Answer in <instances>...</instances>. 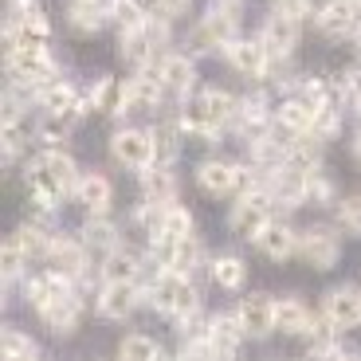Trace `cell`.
I'll return each instance as SVG.
<instances>
[{"label":"cell","instance_id":"cell-28","mask_svg":"<svg viewBox=\"0 0 361 361\" xmlns=\"http://www.w3.org/2000/svg\"><path fill=\"white\" fill-rule=\"evenodd\" d=\"M67 24H71L75 36H94L106 24V8L99 0H71L67 4Z\"/></svg>","mask_w":361,"mask_h":361},{"label":"cell","instance_id":"cell-32","mask_svg":"<svg viewBox=\"0 0 361 361\" xmlns=\"http://www.w3.org/2000/svg\"><path fill=\"white\" fill-rule=\"evenodd\" d=\"M149 235H169V240L192 235V212L185 204H177V200H169V204H161V220H157V228Z\"/></svg>","mask_w":361,"mask_h":361},{"label":"cell","instance_id":"cell-23","mask_svg":"<svg viewBox=\"0 0 361 361\" xmlns=\"http://www.w3.org/2000/svg\"><path fill=\"white\" fill-rule=\"evenodd\" d=\"M197 185L208 197H228V192H235V161H216V157L200 161L197 165Z\"/></svg>","mask_w":361,"mask_h":361},{"label":"cell","instance_id":"cell-49","mask_svg":"<svg viewBox=\"0 0 361 361\" xmlns=\"http://www.w3.org/2000/svg\"><path fill=\"white\" fill-rule=\"evenodd\" d=\"M353 157H357V165H361V134L353 137Z\"/></svg>","mask_w":361,"mask_h":361},{"label":"cell","instance_id":"cell-34","mask_svg":"<svg viewBox=\"0 0 361 361\" xmlns=\"http://www.w3.org/2000/svg\"><path fill=\"white\" fill-rule=\"evenodd\" d=\"M0 353H4L8 361H32V357H39V345L32 342L24 330H12L8 326V330L0 334Z\"/></svg>","mask_w":361,"mask_h":361},{"label":"cell","instance_id":"cell-27","mask_svg":"<svg viewBox=\"0 0 361 361\" xmlns=\"http://www.w3.org/2000/svg\"><path fill=\"white\" fill-rule=\"evenodd\" d=\"M82 240H87L90 252H114L122 244V232H118V224L106 212H90L87 224H82Z\"/></svg>","mask_w":361,"mask_h":361},{"label":"cell","instance_id":"cell-39","mask_svg":"<svg viewBox=\"0 0 361 361\" xmlns=\"http://www.w3.org/2000/svg\"><path fill=\"white\" fill-rule=\"evenodd\" d=\"M39 220H44V216H39ZM39 220H27V224L16 228V235H20V244L27 247V255H47V244H51V232H47Z\"/></svg>","mask_w":361,"mask_h":361},{"label":"cell","instance_id":"cell-48","mask_svg":"<svg viewBox=\"0 0 361 361\" xmlns=\"http://www.w3.org/2000/svg\"><path fill=\"white\" fill-rule=\"evenodd\" d=\"M189 8H192V0H154V8L149 12H161V16L177 20V16H185Z\"/></svg>","mask_w":361,"mask_h":361},{"label":"cell","instance_id":"cell-22","mask_svg":"<svg viewBox=\"0 0 361 361\" xmlns=\"http://www.w3.org/2000/svg\"><path fill=\"white\" fill-rule=\"evenodd\" d=\"M142 271H145L142 255H137L134 247L118 244L114 252H106V263H102V279H106V283H137V279H142Z\"/></svg>","mask_w":361,"mask_h":361},{"label":"cell","instance_id":"cell-5","mask_svg":"<svg viewBox=\"0 0 361 361\" xmlns=\"http://www.w3.org/2000/svg\"><path fill=\"white\" fill-rule=\"evenodd\" d=\"M298 255L302 263L314 271H330L338 259H342V240H338L334 228H307V232H298Z\"/></svg>","mask_w":361,"mask_h":361},{"label":"cell","instance_id":"cell-42","mask_svg":"<svg viewBox=\"0 0 361 361\" xmlns=\"http://www.w3.org/2000/svg\"><path fill=\"white\" fill-rule=\"evenodd\" d=\"M298 94H302L310 106H326V102H334V90H330V82L318 79V75H307V79L298 82Z\"/></svg>","mask_w":361,"mask_h":361},{"label":"cell","instance_id":"cell-41","mask_svg":"<svg viewBox=\"0 0 361 361\" xmlns=\"http://www.w3.org/2000/svg\"><path fill=\"white\" fill-rule=\"evenodd\" d=\"M342 130V114H338L334 102H326V106H314V126H310V134L322 137V142H330V137Z\"/></svg>","mask_w":361,"mask_h":361},{"label":"cell","instance_id":"cell-51","mask_svg":"<svg viewBox=\"0 0 361 361\" xmlns=\"http://www.w3.org/2000/svg\"><path fill=\"white\" fill-rule=\"evenodd\" d=\"M357 118H361V102H357Z\"/></svg>","mask_w":361,"mask_h":361},{"label":"cell","instance_id":"cell-16","mask_svg":"<svg viewBox=\"0 0 361 361\" xmlns=\"http://www.w3.org/2000/svg\"><path fill=\"white\" fill-rule=\"evenodd\" d=\"M165 99V82L157 79V71H137L134 79H126V114L134 110H149L154 114Z\"/></svg>","mask_w":361,"mask_h":361},{"label":"cell","instance_id":"cell-17","mask_svg":"<svg viewBox=\"0 0 361 361\" xmlns=\"http://www.w3.org/2000/svg\"><path fill=\"white\" fill-rule=\"evenodd\" d=\"M255 247L267 259H290V255H298V232L287 220H267V228L255 235Z\"/></svg>","mask_w":361,"mask_h":361},{"label":"cell","instance_id":"cell-6","mask_svg":"<svg viewBox=\"0 0 361 361\" xmlns=\"http://www.w3.org/2000/svg\"><path fill=\"white\" fill-rule=\"evenodd\" d=\"M314 27L330 39H342L361 27V0H326L314 8Z\"/></svg>","mask_w":361,"mask_h":361},{"label":"cell","instance_id":"cell-2","mask_svg":"<svg viewBox=\"0 0 361 361\" xmlns=\"http://www.w3.org/2000/svg\"><path fill=\"white\" fill-rule=\"evenodd\" d=\"M235 36H240V4L216 0L192 27V47L197 51H224Z\"/></svg>","mask_w":361,"mask_h":361},{"label":"cell","instance_id":"cell-13","mask_svg":"<svg viewBox=\"0 0 361 361\" xmlns=\"http://www.w3.org/2000/svg\"><path fill=\"white\" fill-rule=\"evenodd\" d=\"M322 314L334 330H353L361 322V290L357 287H334L322 298Z\"/></svg>","mask_w":361,"mask_h":361},{"label":"cell","instance_id":"cell-20","mask_svg":"<svg viewBox=\"0 0 361 361\" xmlns=\"http://www.w3.org/2000/svg\"><path fill=\"white\" fill-rule=\"evenodd\" d=\"M47 44H51V24H47L44 12L27 16L16 27H4V55L16 51V47H47Z\"/></svg>","mask_w":361,"mask_h":361},{"label":"cell","instance_id":"cell-36","mask_svg":"<svg viewBox=\"0 0 361 361\" xmlns=\"http://www.w3.org/2000/svg\"><path fill=\"white\" fill-rule=\"evenodd\" d=\"M307 204H314V208H326V204H338L334 180L326 177L322 169H310V173H307Z\"/></svg>","mask_w":361,"mask_h":361},{"label":"cell","instance_id":"cell-37","mask_svg":"<svg viewBox=\"0 0 361 361\" xmlns=\"http://www.w3.org/2000/svg\"><path fill=\"white\" fill-rule=\"evenodd\" d=\"M180 137H185V130H180V122H161V126H154V142H157V161L169 165L173 157H177L180 149Z\"/></svg>","mask_w":361,"mask_h":361},{"label":"cell","instance_id":"cell-24","mask_svg":"<svg viewBox=\"0 0 361 361\" xmlns=\"http://www.w3.org/2000/svg\"><path fill=\"white\" fill-rule=\"evenodd\" d=\"M142 197L154 200V204H169V200H177V173L169 169V165H145L142 169Z\"/></svg>","mask_w":361,"mask_h":361},{"label":"cell","instance_id":"cell-15","mask_svg":"<svg viewBox=\"0 0 361 361\" xmlns=\"http://www.w3.org/2000/svg\"><path fill=\"white\" fill-rule=\"evenodd\" d=\"M154 71H157V79L165 82V90L177 94V99H189L192 87H197V67H192L189 55H161Z\"/></svg>","mask_w":361,"mask_h":361},{"label":"cell","instance_id":"cell-9","mask_svg":"<svg viewBox=\"0 0 361 361\" xmlns=\"http://www.w3.org/2000/svg\"><path fill=\"white\" fill-rule=\"evenodd\" d=\"M142 302H145V290L137 287V283H106V287L99 290V298H94L99 314L110 318V322L130 318L137 307H142Z\"/></svg>","mask_w":361,"mask_h":361},{"label":"cell","instance_id":"cell-26","mask_svg":"<svg viewBox=\"0 0 361 361\" xmlns=\"http://www.w3.org/2000/svg\"><path fill=\"white\" fill-rule=\"evenodd\" d=\"M87 102H90V110H99V114H126V82L106 75V79H99L90 87Z\"/></svg>","mask_w":361,"mask_h":361},{"label":"cell","instance_id":"cell-40","mask_svg":"<svg viewBox=\"0 0 361 361\" xmlns=\"http://www.w3.org/2000/svg\"><path fill=\"white\" fill-rule=\"evenodd\" d=\"M27 259H32V255H27V247L20 244V235L12 232L8 240H4V259H0V271H4V279H16L20 271L27 267Z\"/></svg>","mask_w":361,"mask_h":361},{"label":"cell","instance_id":"cell-21","mask_svg":"<svg viewBox=\"0 0 361 361\" xmlns=\"http://www.w3.org/2000/svg\"><path fill=\"white\" fill-rule=\"evenodd\" d=\"M75 200H79L87 212H106L110 200H114V185H110L106 173L90 169V173H82L79 185H75Z\"/></svg>","mask_w":361,"mask_h":361},{"label":"cell","instance_id":"cell-33","mask_svg":"<svg viewBox=\"0 0 361 361\" xmlns=\"http://www.w3.org/2000/svg\"><path fill=\"white\" fill-rule=\"evenodd\" d=\"M44 165L51 169V177L59 180L67 192H75V185H79L82 173H79V165H75L71 154H63V149H47V154H44Z\"/></svg>","mask_w":361,"mask_h":361},{"label":"cell","instance_id":"cell-3","mask_svg":"<svg viewBox=\"0 0 361 361\" xmlns=\"http://www.w3.org/2000/svg\"><path fill=\"white\" fill-rule=\"evenodd\" d=\"M271 204H275V197H271L267 185H255V189L240 192V200L232 204V216H228V228L240 240H255L271 220Z\"/></svg>","mask_w":361,"mask_h":361},{"label":"cell","instance_id":"cell-12","mask_svg":"<svg viewBox=\"0 0 361 361\" xmlns=\"http://www.w3.org/2000/svg\"><path fill=\"white\" fill-rule=\"evenodd\" d=\"M87 252H90L87 240H75V235H51L44 259L51 263L55 271L71 275V279H82V275H87Z\"/></svg>","mask_w":361,"mask_h":361},{"label":"cell","instance_id":"cell-31","mask_svg":"<svg viewBox=\"0 0 361 361\" xmlns=\"http://www.w3.org/2000/svg\"><path fill=\"white\" fill-rule=\"evenodd\" d=\"M208 275H212V283L224 290H240L247 279V263L240 259V255H216V259L208 263Z\"/></svg>","mask_w":361,"mask_h":361},{"label":"cell","instance_id":"cell-50","mask_svg":"<svg viewBox=\"0 0 361 361\" xmlns=\"http://www.w3.org/2000/svg\"><path fill=\"white\" fill-rule=\"evenodd\" d=\"M353 47H357V55H361V27L353 32Z\"/></svg>","mask_w":361,"mask_h":361},{"label":"cell","instance_id":"cell-11","mask_svg":"<svg viewBox=\"0 0 361 361\" xmlns=\"http://www.w3.org/2000/svg\"><path fill=\"white\" fill-rule=\"evenodd\" d=\"M82 298H79V290H67V295H59V298H51L47 307H39V318L47 322V330L51 334H59V338H67V334H75L79 330V322H82Z\"/></svg>","mask_w":361,"mask_h":361},{"label":"cell","instance_id":"cell-25","mask_svg":"<svg viewBox=\"0 0 361 361\" xmlns=\"http://www.w3.org/2000/svg\"><path fill=\"white\" fill-rule=\"evenodd\" d=\"M275 126L287 130L290 137L310 134V126H314V106H310V102L302 99V94H298V99L279 102V110H275Z\"/></svg>","mask_w":361,"mask_h":361},{"label":"cell","instance_id":"cell-29","mask_svg":"<svg viewBox=\"0 0 361 361\" xmlns=\"http://www.w3.org/2000/svg\"><path fill=\"white\" fill-rule=\"evenodd\" d=\"M244 322L240 314H216L212 318V345H216V357H235L240 342H244Z\"/></svg>","mask_w":361,"mask_h":361},{"label":"cell","instance_id":"cell-14","mask_svg":"<svg viewBox=\"0 0 361 361\" xmlns=\"http://www.w3.org/2000/svg\"><path fill=\"white\" fill-rule=\"evenodd\" d=\"M36 102L44 106V114L67 118V122H71V118H79L82 110H90V102L75 94V87H71V82H59V79H55V82H47V87H39V90H36Z\"/></svg>","mask_w":361,"mask_h":361},{"label":"cell","instance_id":"cell-44","mask_svg":"<svg viewBox=\"0 0 361 361\" xmlns=\"http://www.w3.org/2000/svg\"><path fill=\"white\" fill-rule=\"evenodd\" d=\"M36 12H39L36 0H8V4H4V27L24 24V20H27V16H36Z\"/></svg>","mask_w":361,"mask_h":361},{"label":"cell","instance_id":"cell-18","mask_svg":"<svg viewBox=\"0 0 361 361\" xmlns=\"http://www.w3.org/2000/svg\"><path fill=\"white\" fill-rule=\"evenodd\" d=\"M235 314H240V322H244V334L247 338L275 334V302H271L267 295H247Z\"/></svg>","mask_w":361,"mask_h":361},{"label":"cell","instance_id":"cell-4","mask_svg":"<svg viewBox=\"0 0 361 361\" xmlns=\"http://www.w3.org/2000/svg\"><path fill=\"white\" fill-rule=\"evenodd\" d=\"M110 154H114L118 165H126V169H137L142 173L145 165L157 161V142H154V130H118L110 137Z\"/></svg>","mask_w":361,"mask_h":361},{"label":"cell","instance_id":"cell-46","mask_svg":"<svg viewBox=\"0 0 361 361\" xmlns=\"http://www.w3.org/2000/svg\"><path fill=\"white\" fill-rule=\"evenodd\" d=\"M24 149V137H20V122L16 126H4V165H12Z\"/></svg>","mask_w":361,"mask_h":361},{"label":"cell","instance_id":"cell-10","mask_svg":"<svg viewBox=\"0 0 361 361\" xmlns=\"http://www.w3.org/2000/svg\"><path fill=\"white\" fill-rule=\"evenodd\" d=\"M224 55H228V63H232L240 75H247V79H263V75L275 67V59L267 55V47H263L259 36H252V39L235 36L232 44L224 47Z\"/></svg>","mask_w":361,"mask_h":361},{"label":"cell","instance_id":"cell-7","mask_svg":"<svg viewBox=\"0 0 361 361\" xmlns=\"http://www.w3.org/2000/svg\"><path fill=\"white\" fill-rule=\"evenodd\" d=\"M24 189H27V200L36 204L39 216H51L55 204H59V200L67 197V189L51 177V169L44 165V157L27 161V169H24Z\"/></svg>","mask_w":361,"mask_h":361},{"label":"cell","instance_id":"cell-45","mask_svg":"<svg viewBox=\"0 0 361 361\" xmlns=\"http://www.w3.org/2000/svg\"><path fill=\"white\" fill-rule=\"evenodd\" d=\"M314 0H275V12H283V16H295V20H302V16H314Z\"/></svg>","mask_w":361,"mask_h":361},{"label":"cell","instance_id":"cell-8","mask_svg":"<svg viewBox=\"0 0 361 361\" xmlns=\"http://www.w3.org/2000/svg\"><path fill=\"white\" fill-rule=\"evenodd\" d=\"M259 39H263V47H267V55L275 63H287L298 47V20L283 16V12H271L259 27Z\"/></svg>","mask_w":361,"mask_h":361},{"label":"cell","instance_id":"cell-35","mask_svg":"<svg viewBox=\"0 0 361 361\" xmlns=\"http://www.w3.org/2000/svg\"><path fill=\"white\" fill-rule=\"evenodd\" d=\"M161 353V345L154 342L149 334H126L118 342V357L122 361H154Z\"/></svg>","mask_w":361,"mask_h":361},{"label":"cell","instance_id":"cell-43","mask_svg":"<svg viewBox=\"0 0 361 361\" xmlns=\"http://www.w3.org/2000/svg\"><path fill=\"white\" fill-rule=\"evenodd\" d=\"M338 224H342L350 235H361V197L338 200Z\"/></svg>","mask_w":361,"mask_h":361},{"label":"cell","instance_id":"cell-30","mask_svg":"<svg viewBox=\"0 0 361 361\" xmlns=\"http://www.w3.org/2000/svg\"><path fill=\"white\" fill-rule=\"evenodd\" d=\"M310 318L314 314H310L298 298H279V302H275V330H279V334H307Z\"/></svg>","mask_w":361,"mask_h":361},{"label":"cell","instance_id":"cell-1","mask_svg":"<svg viewBox=\"0 0 361 361\" xmlns=\"http://www.w3.org/2000/svg\"><path fill=\"white\" fill-rule=\"evenodd\" d=\"M145 302H149L154 310H161V314H169L173 322H177V318H189L192 310H200V290L192 287L189 275L161 267V271L154 275V283L145 287Z\"/></svg>","mask_w":361,"mask_h":361},{"label":"cell","instance_id":"cell-38","mask_svg":"<svg viewBox=\"0 0 361 361\" xmlns=\"http://www.w3.org/2000/svg\"><path fill=\"white\" fill-rule=\"evenodd\" d=\"M110 20L118 24V32H130V27H142L149 20V8H145L142 0H118Z\"/></svg>","mask_w":361,"mask_h":361},{"label":"cell","instance_id":"cell-47","mask_svg":"<svg viewBox=\"0 0 361 361\" xmlns=\"http://www.w3.org/2000/svg\"><path fill=\"white\" fill-rule=\"evenodd\" d=\"M338 90H342V94L353 102V106H357V102H361V67L345 71V75H342V87H338Z\"/></svg>","mask_w":361,"mask_h":361},{"label":"cell","instance_id":"cell-19","mask_svg":"<svg viewBox=\"0 0 361 361\" xmlns=\"http://www.w3.org/2000/svg\"><path fill=\"white\" fill-rule=\"evenodd\" d=\"M67 290H75V279L71 275H63V271H44V275H32V279L24 283V298L32 302V307H47L51 298H59V295H67Z\"/></svg>","mask_w":361,"mask_h":361}]
</instances>
